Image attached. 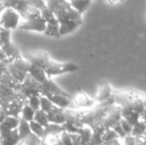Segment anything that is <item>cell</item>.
I'll return each instance as SVG.
<instances>
[{
    "label": "cell",
    "mask_w": 146,
    "mask_h": 145,
    "mask_svg": "<svg viewBox=\"0 0 146 145\" xmlns=\"http://www.w3.org/2000/svg\"><path fill=\"white\" fill-rule=\"evenodd\" d=\"M20 15L11 7H4L0 12V26L5 30H13L19 27Z\"/></svg>",
    "instance_id": "cell-1"
},
{
    "label": "cell",
    "mask_w": 146,
    "mask_h": 145,
    "mask_svg": "<svg viewBox=\"0 0 146 145\" xmlns=\"http://www.w3.org/2000/svg\"><path fill=\"white\" fill-rule=\"evenodd\" d=\"M79 69V67L74 63H66V64H62V63H56L49 59L47 62L46 66L44 67L43 71L45 73L48 75H58L62 73H69V72H75Z\"/></svg>",
    "instance_id": "cell-2"
},
{
    "label": "cell",
    "mask_w": 146,
    "mask_h": 145,
    "mask_svg": "<svg viewBox=\"0 0 146 145\" xmlns=\"http://www.w3.org/2000/svg\"><path fill=\"white\" fill-rule=\"evenodd\" d=\"M45 97L53 103V105L56 107H59L61 109L67 110L71 107L73 103V99L69 97H65L62 95H56V93H45Z\"/></svg>",
    "instance_id": "cell-3"
},
{
    "label": "cell",
    "mask_w": 146,
    "mask_h": 145,
    "mask_svg": "<svg viewBox=\"0 0 146 145\" xmlns=\"http://www.w3.org/2000/svg\"><path fill=\"white\" fill-rule=\"evenodd\" d=\"M46 25H47L46 21H45V20L40 16V17L35 18V19L22 22V23H20V25L18 28H19V29H22V30L42 32V33H44Z\"/></svg>",
    "instance_id": "cell-4"
},
{
    "label": "cell",
    "mask_w": 146,
    "mask_h": 145,
    "mask_svg": "<svg viewBox=\"0 0 146 145\" xmlns=\"http://www.w3.org/2000/svg\"><path fill=\"white\" fill-rule=\"evenodd\" d=\"M48 116L49 123L58 124V125H63L66 122V116H65V110L61 109L59 107H54L51 111L47 113Z\"/></svg>",
    "instance_id": "cell-5"
},
{
    "label": "cell",
    "mask_w": 146,
    "mask_h": 145,
    "mask_svg": "<svg viewBox=\"0 0 146 145\" xmlns=\"http://www.w3.org/2000/svg\"><path fill=\"white\" fill-rule=\"evenodd\" d=\"M18 124H19V119L16 116H6L3 121L0 123V134L17 129Z\"/></svg>",
    "instance_id": "cell-6"
},
{
    "label": "cell",
    "mask_w": 146,
    "mask_h": 145,
    "mask_svg": "<svg viewBox=\"0 0 146 145\" xmlns=\"http://www.w3.org/2000/svg\"><path fill=\"white\" fill-rule=\"evenodd\" d=\"M82 23H83V20H79V21H69V22L59 24L60 36L68 35V34L74 32L82 25Z\"/></svg>",
    "instance_id": "cell-7"
},
{
    "label": "cell",
    "mask_w": 146,
    "mask_h": 145,
    "mask_svg": "<svg viewBox=\"0 0 146 145\" xmlns=\"http://www.w3.org/2000/svg\"><path fill=\"white\" fill-rule=\"evenodd\" d=\"M28 72L30 73V75H31V77H33V79H35V81H36L38 83H40V85L41 83H42V85L45 83L49 79L44 71H43L42 69L38 68V67L34 66V65H31Z\"/></svg>",
    "instance_id": "cell-8"
},
{
    "label": "cell",
    "mask_w": 146,
    "mask_h": 145,
    "mask_svg": "<svg viewBox=\"0 0 146 145\" xmlns=\"http://www.w3.org/2000/svg\"><path fill=\"white\" fill-rule=\"evenodd\" d=\"M113 91H114L112 89V87H110V85H102V87L100 89V91H98V95H96V101L98 103V105H100V103H102L106 101H108V99H110L112 95H113Z\"/></svg>",
    "instance_id": "cell-9"
},
{
    "label": "cell",
    "mask_w": 146,
    "mask_h": 145,
    "mask_svg": "<svg viewBox=\"0 0 146 145\" xmlns=\"http://www.w3.org/2000/svg\"><path fill=\"white\" fill-rule=\"evenodd\" d=\"M70 6L80 15H83L84 12L87 11L88 6L92 4L90 1H70Z\"/></svg>",
    "instance_id": "cell-10"
},
{
    "label": "cell",
    "mask_w": 146,
    "mask_h": 145,
    "mask_svg": "<svg viewBox=\"0 0 146 145\" xmlns=\"http://www.w3.org/2000/svg\"><path fill=\"white\" fill-rule=\"evenodd\" d=\"M73 103H76V105L81 107H92L94 105V101L90 99L88 97V95L81 93V95H78L75 99H73Z\"/></svg>",
    "instance_id": "cell-11"
},
{
    "label": "cell",
    "mask_w": 146,
    "mask_h": 145,
    "mask_svg": "<svg viewBox=\"0 0 146 145\" xmlns=\"http://www.w3.org/2000/svg\"><path fill=\"white\" fill-rule=\"evenodd\" d=\"M17 131H18V135H19V138L22 139V138L27 137L28 135L31 134V130L29 127V122L25 121L24 119H19V124H18L17 127Z\"/></svg>",
    "instance_id": "cell-12"
},
{
    "label": "cell",
    "mask_w": 146,
    "mask_h": 145,
    "mask_svg": "<svg viewBox=\"0 0 146 145\" xmlns=\"http://www.w3.org/2000/svg\"><path fill=\"white\" fill-rule=\"evenodd\" d=\"M146 131V124L142 120H139L136 124L132 126V131H131V135L134 137H140V136L144 135Z\"/></svg>",
    "instance_id": "cell-13"
},
{
    "label": "cell",
    "mask_w": 146,
    "mask_h": 145,
    "mask_svg": "<svg viewBox=\"0 0 146 145\" xmlns=\"http://www.w3.org/2000/svg\"><path fill=\"white\" fill-rule=\"evenodd\" d=\"M29 127L31 130V133L34 134L35 136H37L40 139H42L43 135H44V127L42 125H40L36 121L32 120V121L29 122Z\"/></svg>",
    "instance_id": "cell-14"
},
{
    "label": "cell",
    "mask_w": 146,
    "mask_h": 145,
    "mask_svg": "<svg viewBox=\"0 0 146 145\" xmlns=\"http://www.w3.org/2000/svg\"><path fill=\"white\" fill-rule=\"evenodd\" d=\"M34 121H36L37 123H39L40 125H42L43 127H46L49 124V120H48V116L47 113H45L42 110H37L35 111V115H34Z\"/></svg>",
    "instance_id": "cell-15"
},
{
    "label": "cell",
    "mask_w": 146,
    "mask_h": 145,
    "mask_svg": "<svg viewBox=\"0 0 146 145\" xmlns=\"http://www.w3.org/2000/svg\"><path fill=\"white\" fill-rule=\"evenodd\" d=\"M35 110H33L28 105H25L21 109V119H24L25 121L30 122L34 119Z\"/></svg>",
    "instance_id": "cell-16"
},
{
    "label": "cell",
    "mask_w": 146,
    "mask_h": 145,
    "mask_svg": "<svg viewBox=\"0 0 146 145\" xmlns=\"http://www.w3.org/2000/svg\"><path fill=\"white\" fill-rule=\"evenodd\" d=\"M40 142H41L40 138H38L34 134L31 133L27 137L20 139L17 145H40Z\"/></svg>",
    "instance_id": "cell-17"
},
{
    "label": "cell",
    "mask_w": 146,
    "mask_h": 145,
    "mask_svg": "<svg viewBox=\"0 0 146 145\" xmlns=\"http://www.w3.org/2000/svg\"><path fill=\"white\" fill-rule=\"evenodd\" d=\"M44 34L47 36L54 37V38H59L60 36V30H59V24L56 25H51V24H47L46 28H45Z\"/></svg>",
    "instance_id": "cell-18"
},
{
    "label": "cell",
    "mask_w": 146,
    "mask_h": 145,
    "mask_svg": "<svg viewBox=\"0 0 146 145\" xmlns=\"http://www.w3.org/2000/svg\"><path fill=\"white\" fill-rule=\"evenodd\" d=\"M54 107L53 103L47 99L45 95H41L40 97V110L44 111L45 113H48L49 111H51V109Z\"/></svg>",
    "instance_id": "cell-19"
},
{
    "label": "cell",
    "mask_w": 146,
    "mask_h": 145,
    "mask_svg": "<svg viewBox=\"0 0 146 145\" xmlns=\"http://www.w3.org/2000/svg\"><path fill=\"white\" fill-rule=\"evenodd\" d=\"M115 139H119L118 136L116 135V133L114 132V130L112 128H108V129H106L104 131L102 135V142H108V141H112V140Z\"/></svg>",
    "instance_id": "cell-20"
},
{
    "label": "cell",
    "mask_w": 146,
    "mask_h": 145,
    "mask_svg": "<svg viewBox=\"0 0 146 145\" xmlns=\"http://www.w3.org/2000/svg\"><path fill=\"white\" fill-rule=\"evenodd\" d=\"M28 105H29L33 110H35V111L39 110L40 109V97L30 95L29 101H28Z\"/></svg>",
    "instance_id": "cell-21"
},
{
    "label": "cell",
    "mask_w": 146,
    "mask_h": 145,
    "mask_svg": "<svg viewBox=\"0 0 146 145\" xmlns=\"http://www.w3.org/2000/svg\"><path fill=\"white\" fill-rule=\"evenodd\" d=\"M119 123H120L121 127H122L123 131L125 132V134H126V135H131V131H132V125H131L130 123H128V122H127L126 120H124V119H121Z\"/></svg>",
    "instance_id": "cell-22"
},
{
    "label": "cell",
    "mask_w": 146,
    "mask_h": 145,
    "mask_svg": "<svg viewBox=\"0 0 146 145\" xmlns=\"http://www.w3.org/2000/svg\"><path fill=\"white\" fill-rule=\"evenodd\" d=\"M119 122H120V121H119ZM119 122H118V123H116L115 125L112 127V129L114 130V132L116 133V135L118 136V138L121 140V139H123L125 136H126V134H125V132L123 131L122 127H121V125H120V123H119Z\"/></svg>",
    "instance_id": "cell-23"
},
{
    "label": "cell",
    "mask_w": 146,
    "mask_h": 145,
    "mask_svg": "<svg viewBox=\"0 0 146 145\" xmlns=\"http://www.w3.org/2000/svg\"><path fill=\"white\" fill-rule=\"evenodd\" d=\"M122 145H136L135 137L132 135H126L123 139H121Z\"/></svg>",
    "instance_id": "cell-24"
},
{
    "label": "cell",
    "mask_w": 146,
    "mask_h": 145,
    "mask_svg": "<svg viewBox=\"0 0 146 145\" xmlns=\"http://www.w3.org/2000/svg\"><path fill=\"white\" fill-rule=\"evenodd\" d=\"M72 140V145H82L81 137L78 133H70Z\"/></svg>",
    "instance_id": "cell-25"
},
{
    "label": "cell",
    "mask_w": 146,
    "mask_h": 145,
    "mask_svg": "<svg viewBox=\"0 0 146 145\" xmlns=\"http://www.w3.org/2000/svg\"><path fill=\"white\" fill-rule=\"evenodd\" d=\"M104 145H122L120 139H115L112 140V141H108V142H104Z\"/></svg>",
    "instance_id": "cell-26"
},
{
    "label": "cell",
    "mask_w": 146,
    "mask_h": 145,
    "mask_svg": "<svg viewBox=\"0 0 146 145\" xmlns=\"http://www.w3.org/2000/svg\"><path fill=\"white\" fill-rule=\"evenodd\" d=\"M5 117H6V115H5L4 113H1V114H0V123H1V122L3 121L4 118H5Z\"/></svg>",
    "instance_id": "cell-27"
},
{
    "label": "cell",
    "mask_w": 146,
    "mask_h": 145,
    "mask_svg": "<svg viewBox=\"0 0 146 145\" xmlns=\"http://www.w3.org/2000/svg\"><path fill=\"white\" fill-rule=\"evenodd\" d=\"M1 111H2V109H1V105H0V114H1V113H2V112H1Z\"/></svg>",
    "instance_id": "cell-28"
},
{
    "label": "cell",
    "mask_w": 146,
    "mask_h": 145,
    "mask_svg": "<svg viewBox=\"0 0 146 145\" xmlns=\"http://www.w3.org/2000/svg\"><path fill=\"white\" fill-rule=\"evenodd\" d=\"M143 137L145 138V140H146V131H145V133H144V135H143Z\"/></svg>",
    "instance_id": "cell-29"
}]
</instances>
